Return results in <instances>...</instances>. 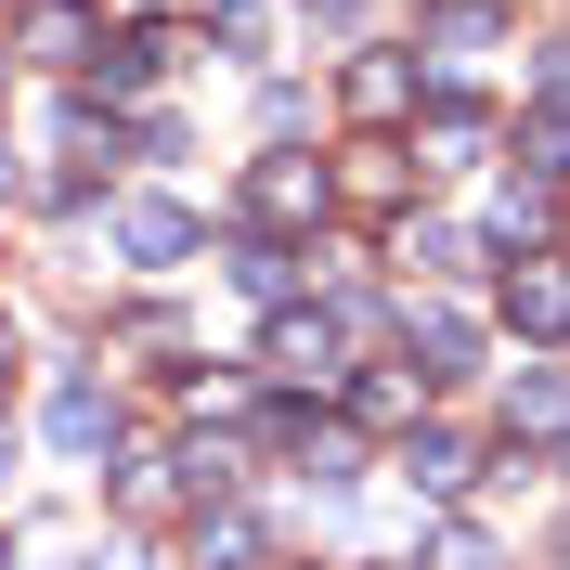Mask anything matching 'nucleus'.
I'll return each mask as SVG.
<instances>
[{"label": "nucleus", "instance_id": "nucleus-20", "mask_svg": "<svg viewBox=\"0 0 570 570\" xmlns=\"http://www.w3.org/2000/svg\"><path fill=\"white\" fill-rule=\"evenodd\" d=\"M181 493L220 505V493H234V454H220V441H181Z\"/></svg>", "mask_w": 570, "mask_h": 570}, {"label": "nucleus", "instance_id": "nucleus-19", "mask_svg": "<svg viewBox=\"0 0 570 570\" xmlns=\"http://www.w3.org/2000/svg\"><path fill=\"white\" fill-rule=\"evenodd\" d=\"M493 234H505V247H519V259L544 247V181H505V208H493Z\"/></svg>", "mask_w": 570, "mask_h": 570}, {"label": "nucleus", "instance_id": "nucleus-21", "mask_svg": "<svg viewBox=\"0 0 570 570\" xmlns=\"http://www.w3.org/2000/svg\"><path fill=\"white\" fill-rule=\"evenodd\" d=\"M519 156H532V181H570V117H532V130H519Z\"/></svg>", "mask_w": 570, "mask_h": 570}, {"label": "nucleus", "instance_id": "nucleus-25", "mask_svg": "<svg viewBox=\"0 0 570 570\" xmlns=\"http://www.w3.org/2000/svg\"><path fill=\"white\" fill-rule=\"evenodd\" d=\"M0 181H13V142H0Z\"/></svg>", "mask_w": 570, "mask_h": 570}, {"label": "nucleus", "instance_id": "nucleus-12", "mask_svg": "<svg viewBox=\"0 0 570 570\" xmlns=\"http://www.w3.org/2000/svg\"><path fill=\"white\" fill-rule=\"evenodd\" d=\"M181 493V454H117V519H156Z\"/></svg>", "mask_w": 570, "mask_h": 570}, {"label": "nucleus", "instance_id": "nucleus-24", "mask_svg": "<svg viewBox=\"0 0 570 570\" xmlns=\"http://www.w3.org/2000/svg\"><path fill=\"white\" fill-rule=\"evenodd\" d=\"M544 105L570 117V39H558V52H544Z\"/></svg>", "mask_w": 570, "mask_h": 570}, {"label": "nucleus", "instance_id": "nucleus-22", "mask_svg": "<svg viewBox=\"0 0 570 570\" xmlns=\"http://www.w3.org/2000/svg\"><path fill=\"white\" fill-rule=\"evenodd\" d=\"M363 428H415V376H363Z\"/></svg>", "mask_w": 570, "mask_h": 570}, {"label": "nucleus", "instance_id": "nucleus-6", "mask_svg": "<svg viewBox=\"0 0 570 570\" xmlns=\"http://www.w3.org/2000/svg\"><path fill=\"white\" fill-rule=\"evenodd\" d=\"M324 195H337V181H324L312 156H273V169L247 181V208H259V220H324Z\"/></svg>", "mask_w": 570, "mask_h": 570}, {"label": "nucleus", "instance_id": "nucleus-15", "mask_svg": "<svg viewBox=\"0 0 570 570\" xmlns=\"http://www.w3.org/2000/svg\"><path fill=\"white\" fill-rule=\"evenodd\" d=\"M234 285H247V298H285V285H298V247H273V234H247V247H234Z\"/></svg>", "mask_w": 570, "mask_h": 570}, {"label": "nucleus", "instance_id": "nucleus-1", "mask_svg": "<svg viewBox=\"0 0 570 570\" xmlns=\"http://www.w3.org/2000/svg\"><path fill=\"white\" fill-rule=\"evenodd\" d=\"M402 337H415V376H441V390H454V376H480V324L441 312V298H428V312H402Z\"/></svg>", "mask_w": 570, "mask_h": 570}, {"label": "nucleus", "instance_id": "nucleus-11", "mask_svg": "<svg viewBox=\"0 0 570 570\" xmlns=\"http://www.w3.org/2000/svg\"><path fill=\"white\" fill-rule=\"evenodd\" d=\"M505 428H519V441H558V428H570V376H558V363H532V376L505 390Z\"/></svg>", "mask_w": 570, "mask_h": 570}, {"label": "nucleus", "instance_id": "nucleus-7", "mask_svg": "<svg viewBox=\"0 0 570 570\" xmlns=\"http://www.w3.org/2000/svg\"><path fill=\"white\" fill-rule=\"evenodd\" d=\"M117 441V402L91 390V376H66V390H52V454H105Z\"/></svg>", "mask_w": 570, "mask_h": 570}, {"label": "nucleus", "instance_id": "nucleus-17", "mask_svg": "<svg viewBox=\"0 0 570 570\" xmlns=\"http://www.w3.org/2000/svg\"><path fill=\"white\" fill-rule=\"evenodd\" d=\"M402 259H415V273H466L480 247H466L454 220H402Z\"/></svg>", "mask_w": 570, "mask_h": 570}, {"label": "nucleus", "instance_id": "nucleus-10", "mask_svg": "<svg viewBox=\"0 0 570 570\" xmlns=\"http://www.w3.org/2000/svg\"><path fill=\"white\" fill-rule=\"evenodd\" d=\"M273 376H312V390H324V376H337V324H324V312H285L273 324Z\"/></svg>", "mask_w": 570, "mask_h": 570}, {"label": "nucleus", "instance_id": "nucleus-26", "mask_svg": "<svg viewBox=\"0 0 570 570\" xmlns=\"http://www.w3.org/2000/svg\"><path fill=\"white\" fill-rule=\"evenodd\" d=\"M105 570H142V558H105Z\"/></svg>", "mask_w": 570, "mask_h": 570}, {"label": "nucleus", "instance_id": "nucleus-2", "mask_svg": "<svg viewBox=\"0 0 570 570\" xmlns=\"http://www.w3.org/2000/svg\"><path fill=\"white\" fill-rule=\"evenodd\" d=\"M105 234H117V247H130V259H142V273H169V259H181V247H195V220H181V208H169V195H130V208H117V220H105Z\"/></svg>", "mask_w": 570, "mask_h": 570}, {"label": "nucleus", "instance_id": "nucleus-13", "mask_svg": "<svg viewBox=\"0 0 570 570\" xmlns=\"http://www.w3.org/2000/svg\"><path fill=\"white\" fill-rule=\"evenodd\" d=\"M285 441H298V480H324V493L363 480V441H351V428H285Z\"/></svg>", "mask_w": 570, "mask_h": 570}, {"label": "nucleus", "instance_id": "nucleus-14", "mask_svg": "<svg viewBox=\"0 0 570 570\" xmlns=\"http://www.w3.org/2000/svg\"><path fill=\"white\" fill-rule=\"evenodd\" d=\"M480 142H493V117H480V105H428V169H466Z\"/></svg>", "mask_w": 570, "mask_h": 570}, {"label": "nucleus", "instance_id": "nucleus-9", "mask_svg": "<svg viewBox=\"0 0 570 570\" xmlns=\"http://www.w3.org/2000/svg\"><path fill=\"white\" fill-rule=\"evenodd\" d=\"M402 480H415V493H441V505H454L466 480H480V466H466V441H454V428H415V441H402Z\"/></svg>", "mask_w": 570, "mask_h": 570}, {"label": "nucleus", "instance_id": "nucleus-16", "mask_svg": "<svg viewBox=\"0 0 570 570\" xmlns=\"http://www.w3.org/2000/svg\"><path fill=\"white\" fill-rule=\"evenodd\" d=\"M428 52H493V0H441L428 13Z\"/></svg>", "mask_w": 570, "mask_h": 570}, {"label": "nucleus", "instance_id": "nucleus-5", "mask_svg": "<svg viewBox=\"0 0 570 570\" xmlns=\"http://www.w3.org/2000/svg\"><path fill=\"white\" fill-rule=\"evenodd\" d=\"M337 195H351V208H402V195H415V169H402V142H351V156H337Z\"/></svg>", "mask_w": 570, "mask_h": 570}, {"label": "nucleus", "instance_id": "nucleus-4", "mask_svg": "<svg viewBox=\"0 0 570 570\" xmlns=\"http://www.w3.org/2000/svg\"><path fill=\"white\" fill-rule=\"evenodd\" d=\"M91 0H27V66H91Z\"/></svg>", "mask_w": 570, "mask_h": 570}, {"label": "nucleus", "instance_id": "nucleus-27", "mask_svg": "<svg viewBox=\"0 0 570 570\" xmlns=\"http://www.w3.org/2000/svg\"><path fill=\"white\" fill-rule=\"evenodd\" d=\"M558 558H570V544H558Z\"/></svg>", "mask_w": 570, "mask_h": 570}, {"label": "nucleus", "instance_id": "nucleus-18", "mask_svg": "<svg viewBox=\"0 0 570 570\" xmlns=\"http://www.w3.org/2000/svg\"><path fill=\"white\" fill-rule=\"evenodd\" d=\"M505 298H519V324H532V337H558V324H570V273H519Z\"/></svg>", "mask_w": 570, "mask_h": 570}, {"label": "nucleus", "instance_id": "nucleus-8", "mask_svg": "<svg viewBox=\"0 0 570 570\" xmlns=\"http://www.w3.org/2000/svg\"><path fill=\"white\" fill-rule=\"evenodd\" d=\"M273 544H259L247 505H195V570H259Z\"/></svg>", "mask_w": 570, "mask_h": 570}, {"label": "nucleus", "instance_id": "nucleus-23", "mask_svg": "<svg viewBox=\"0 0 570 570\" xmlns=\"http://www.w3.org/2000/svg\"><path fill=\"white\" fill-rule=\"evenodd\" d=\"M220 13V39H234V52H259V39H273V0H208Z\"/></svg>", "mask_w": 570, "mask_h": 570}, {"label": "nucleus", "instance_id": "nucleus-3", "mask_svg": "<svg viewBox=\"0 0 570 570\" xmlns=\"http://www.w3.org/2000/svg\"><path fill=\"white\" fill-rule=\"evenodd\" d=\"M337 91H351V117H363V130L415 117V66H402V52H351V78H337Z\"/></svg>", "mask_w": 570, "mask_h": 570}]
</instances>
